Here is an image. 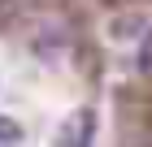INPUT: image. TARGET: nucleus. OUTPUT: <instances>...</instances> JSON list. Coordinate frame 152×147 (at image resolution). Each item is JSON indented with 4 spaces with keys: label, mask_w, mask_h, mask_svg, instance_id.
Returning <instances> with one entry per match:
<instances>
[{
    "label": "nucleus",
    "mask_w": 152,
    "mask_h": 147,
    "mask_svg": "<svg viewBox=\"0 0 152 147\" xmlns=\"http://www.w3.org/2000/svg\"><path fill=\"white\" fill-rule=\"evenodd\" d=\"M91 125H96V117L87 108H74L65 117V125L57 130V147H87L91 143Z\"/></svg>",
    "instance_id": "2"
},
{
    "label": "nucleus",
    "mask_w": 152,
    "mask_h": 147,
    "mask_svg": "<svg viewBox=\"0 0 152 147\" xmlns=\"http://www.w3.org/2000/svg\"><path fill=\"white\" fill-rule=\"evenodd\" d=\"M26 43L35 48L44 61L61 56L65 48H70V30H65V22H57V17H39L31 30H26Z\"/></svg>",
    "instance_id": "1"
},
{
    "label": "nucleus",
    "mask_w": 152,
    "mask_h": 147,
    "mask_svg": "<svg viewBox=\"0 0 152 147\" xmlns=\"http://www.w3.org/2000/svg\"><path fill=\"white\" fill-rule=\"evenodd\" d=\"M13 138H22V125L13 117H0V143H13Z\"/></svg>",
    "instance_id": "3"
},
{
    "label": "nucleus",
    "mask_w": 152,
    "mask_h": 147,
    "mask_svg": "<svg viewBox=\"0 0 152 147\" xmlns=\"http://www.w3.org/2000/svg\"><path fill=\"white\" fill-rule=\"evenodd\" d=\"M143 147H152V143H143Z\"/></svg>",
    "instance_id": "5"
},
{
    "label": "nucleus",
    "mask_w": 152,
    "mask_h": 147,
    "mask_svg": "<svg viewBox=\"0 0 152 147\" xmlns=\"http://www.w3.org/2000/svg\"><path fill=\"white\" fill-rule=\"evenodd\" d=\"M0 9H9V0H0Z\"/></svg>",
    "instance_id": "4"
}]
</instances>
